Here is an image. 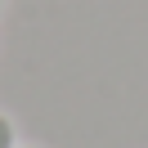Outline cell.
<instances>
[{
  "label": "cell",
  "instance_id": "7a4b0ae2",
  "mask_svg": "<svg viewBox=\"0 0 148 148\" xmlns=\"http://www.w3.org/2000/svg\"><path fill=\"white\" fill-rule=\"evenodd\" d=\"M0 9H5V0H0Z\"/></svg>",
  "mask_w": 148,
  "mask_h": 148
},
{
  "label": "cell",
  "instance_id": "6da1fadb",
  "mask_svg": "<svg viewBox=\"0 0 148 148\" xmlns=\"http://www.w3.org/2000/svg\"><path fill=\"white\" fill-rule=\"evenodd\" d=\"M0 148H18V130H14V121L0 112Z\"/></svg>",
  "mask_w": 148,
  "mask_h": 148
}]
</instances>
